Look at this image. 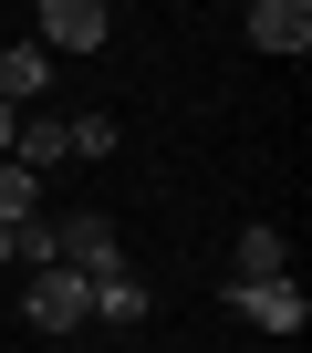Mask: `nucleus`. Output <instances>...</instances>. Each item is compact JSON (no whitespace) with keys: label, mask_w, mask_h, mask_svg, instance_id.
Returning a JSON list of instances; mask_svg holds the SVG:
<instances>
[{"label":"nucleus","mask_w":312,"mask_h":353,"mask_svg":"<svg viewBox=\"0 0 312 353\" xmlns=\"http://www.w3.org/2000/svg\"><path fill=\"white\" fill-rule=\"evenodd\" d=\"M52 270H73L84 291H94V281H115V270H125V250H115V219H104V208H73V219H52Z\"/></svg>","instance_id":"nucleus-1"},{"label":"nucleus","mask_w":312,"mask_h":353,"mask_svg":"<svg viewBox=\"0 0 312 353\" xmlns=\"http://www.w3.org/2000/svg\"><path fill=\"white\" fill-rule=\"evenodd\" d=\"M104 0H42V21H32V42L42 52H104Z\"/></svg>","instance_id":"nucleus-2"},{"label":"nucleus","mask_w":312,"mask_h":353,"mask_svg":"<svg viewBox=\"0 0 312 353\" xmlns=\"http://www.w3.org/2000/svg\"><path fill=\"white\" fill-rule=\"evenodd\" d=\"M21 322H32V332H84V281H73V270H32Z\"/></svg>","instance_id":"nucleus-3"},{"label":"nucleus","mask_w":312,"mask_h":353,"mask_svg":"<svg viewBox=\"0 0 312 353\" xmlns=\"http://www.w3.org/2000/svg\"><path fill=\"white\" fill-rule=\"evenodd\" d=\"M240 32H250L260 52H291V63H302V52H312V0H250Z\"/></svg>","instance_id":"nucleus-4"},{"label":"nucleus","mask_w":312,"mask_h":353,"mask_svg":"<svg viewBox=\"0 0 312 353\" xmlns=\"http://www.w3.org/2000/svg\"><path fill=\"white\" fill-rule=\"evenodd\" d=\"M229 312H240V322H260V332H281V343H291V332L312 322V301H302L291 281H260V291H229Z\"/></svg>","instance_id":"nucleus-5"},{"label":"nucleus","mask_w":312,"mask_h":353,"mask_svg":"<svg viewBox=\"0 0 312 353\" xmlns=\"http://www.w3.org/2000/svg\"><path fill=\"white\" fill-rule=\"evenodd\" d=\"M42 94H52V52L42 42H11V52H0V104L42 114Z\"/></svg>","instance_id":"nucleus-6"},{"label":"nucleus","mask_w":312,"mask_h":353,"mask_svg":"<svg viewBox=\"0 0 312 353\" xmlns=\"http://www.w3.org/2000/svg\"><path fill=\"white\" fill-rule=\"evenodd\" d=\"M11 166H32V176L73 166V125H63V114H21V135H11Z\"/></svg>","instance_id":"nucleus-7"},{"label":"nucleus","mask_w":312,"mask_h":353,"mask_svg":"<svg viewBox=\"0 0 312 353\" xmlns=\"http://www.w3.org/2000/svg\"><path fill=\"white\" fill-rule=\"evenodd\" d=\"M229 270H240L229 291H260V281L291 270V239H281V229H240V239H229Z\"/></svg>","instance_id":"nucleus-8"},{"label":"nucleus","mask_w":312,"mask_h":353,"mask_svg":"<svg viewBox=\"0 0 312 353\" xmlns=\"http://www.w3.org/2000/svg\"><path fill=\"white\" fill-rule=\"evenodd\" d=\"M84 322H146V281H135V270L94 281V291H84Z\"/></svg>","instance_id":"nucleus-9"},{"label":"nucleus","mask_w":312,"mask_h":353,"mask_svg":"<svg viewBox=\"0 0 312 353\" xmlns=\"http://www.w3.org/2000/svg\"><path fill=\"white\" fill-rule=\"evenodd\" d=\"M32 219H42V176L0 156V229H32Z\"/></svg>","instance_id":"nucleus-10"},{"label":"nucleus","mask_w":312,"mask_h":353,"mask_svg":"<svg viewBox=\"0 0 312 353\" xmlns=\"http://www.w3.org/2000/svg\"><path fill=\"white\" fill-rule=\"evenodd\" d=\"M73 125V156H115V114H63Z\"/></svg>","instance_id":"nucleus-11"},{"label":"nucleus","mask_w":312,"mask_h":353,"mask_svg":"<svg viewBox=\"0 0 312 353\" xmlns=\"http://www.w3.org/2000/svg\"><path fill=\"white\" fill-rule=\"evenodd\" d=\"M11 135H21V104H0V156H11Z\"/></svg>","instance_id":"nucleus-12"},{"label":"nucleus","mask_w":312,"mask_h":353,"mask_svg":"<svg viewBox=\"0 0 312 353\" xmlns=\"http://www.w3.org/2000/svg\"><path fill=\"white\" fill-rule=\"evenodd\" d=\"M11 260H21V229H0V270H11Z\"/></svg>","instance_id":"nucleus-13"}]
</instances>
